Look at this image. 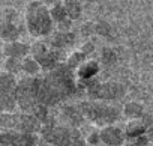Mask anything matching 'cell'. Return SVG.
<instances>
[{
    "instance_id": "cell-1",
    "label": "cell",
    "mask_w": 153,
    "mask_h": 146,
    "mask_svg": "<svg viewBox=\"0 0 153 146\" xmlns=\"http://www.w3.org/2000/svg\"><path fill=\"white\" fill-rule=\"evenodd\" d=\"M76 91L78 86H76L75 72L65 62L53 71H48L44 77H38V104H44L48 109L66 101Z\"/></svg>"
},
{
    "instance_id": "cell-2",
    "label": "cell",
    "mask_w": 153,
    "mask_h": 146,
    "mask_svg": "<svg viewBox=\"0 0 153 146\" xmlns=\"http://www.w3.org/2000/svg\"><path fill=\"white\" fill-rule=\"evenodd\" d=\"M24 23L27 32L35 38L50 36L53 33L54 21L50 15V8L42 2H29L24 12Z\"/></svg>"
},
{
    "instance_id": "cell-3",
    "label": "cell",
    "mask_w": 153,
    "mask_h": 146,
    "mask_svg": "<svg viewBox=\"0 0 153 146\" xmlns=\"http://www.w3.org/2000/svg\"><path fill=\"white\" fill-rule=\"evenodd\" d=\"M78 109L81 110L84 119L92 122L93 125L104 128L108 125H116L119 121L122 110H119L116 106L102 103V101H83L78 104Z\"/></svg>"
},
{
    "instance_id": "cell-4",
    "label": "cell",
    "mask_w": 153,
    "mask_h": 146,
    "mask_svg": "<svg viewBox=\"0 0 153 146\" xmlns=\"http://www.w3.org/2000/svg\"><path fill=\"white\" fill-rule=\"evenodd\" d=\"M39 137L51 146H74L76 140L83 139L78 128L59 125L53 116L42 125Z\"/></svg>"
},
{
    "instance_id": "cell-5",
    "label": "cell",
    "mask_w": 153,
    "mask_h": 146,
    "mask_svg": "<svg viewBox=\"0 0 153 146\" xmlns=\"http://www.w3.org/2000/svg\"><path fill=\"white\" fill-rule=\"evenodd\" d=\"M76 86L80 89H84L87 92V97L90 101H116L125 97L126 89L122 83L117 82H99L98 79L89 80V82H76Z\"/></svg>"
},
{
    "instance_id": "cell-6",
    "label": "cell",
    "mask_w": 153,
    "mask_h": 146,
    "mask_svg": "<svg viewBox=\"0 0 153 146\" xmlns=\"http://www.w3.org/2000/svg\"><path fill=\"white\" fill-rule=\"evenodd\" d=\"M36 88H38V77L26 76L18 80L17 91H15V101L21 113H30L32 109L38 104Z\"/></svg>"
},
{
    "instance_id": "cell-7",
    "label": "cell",
    "mask_w": 153,
    "mask_h": 146,
    "mask_svg": "<svg viewBox=\"0 0 153 146\" xmlns=\"http://www.w3.org/2000/svg\"><path fill=\"white\" fill-rule=\"evenodd\" d=\"M101 134V143H104L105 146H122L126 142L123 128L117 127V125H108L99 130Z\"/></svg>"
},
{
    "instance_id": "cell-8",
    "label": "cell",
    "mask_w": 153,
    "mask_h": 146,
    "mask_svg": "<svg viewBox=\"0 0 153 146\" xmlns=\"http://www.w3.org/2000/svg\"><path fill=\"white\" fill-rule=\"evenodd\" d=\"M60 116L63 119V125L71 128H80L86 121L78 106H63L60 109Z\"/></svg>"
},
{
    "instance_id": "cell-9",
    "label": "cell",
    "mask_w": 153,
    "mask_h": 146,
    "mask_svg": "<svg viewBox=\"0 0 153 146\" xmlns=\"http://www.w3.org/2000/svg\"><path fill=\"white\" fill-rule=\"evenodd\" d=\"M99 71H101L99 62L93 60V59H87L75 69V79H76V82H89V80L96 79Z\"/></svg>"
},
{
    "instance_id": "cell-10",
    "label": "cell",
    "mask_w": 153,
    "mask_h": 146,
    "mask_svg": "<svg viewBox=\"0 0 153 146\" xmlns=\"http://www.w3.org/2000/svg\"><path fill=\"white\" fill-rule=\"evenodd\" d=\"M75 39H76L75 32H54L48 36V39L45 42L53 50H63L68 45L74 44Z\"/></svg>"
},
{
    "instance_id": "cell-11",
    "label": "cell",
    "mask_w": 153,
    "mask_h": 146,
    "mask_svg": "<svg viewBox=\"0 0 153 146\" xmlns=\"http://www.w3.org/2000/svg\"><path fill=\"white\" fill-rule=\"evenodd\" d=\"M18 115H20V118H18V131L26 133V134L39 136V133L42 130V122L38 121L30 113H18Z\"/></svg>"
},
{
    "instance_id": "cell-12",
    "label": "cell",
    "mask_w": 153,
    "mask_h": 146,
    "mask_svg": "<svg viewBox=\"0 0 153 146\" xmlns=\"http://www.w3.org/2000/svg\"><path fill=\"white\" fill-rule=\"evenodd\" d=\"M3 54L6 57H14V59H20L23 60L24 57L30 56V45L15 41V42H5L3 48H2Z\"/></svg>"
},
{
    "instance_id": "cell-13",
    "label": "cell",
    "mask_w": 153,
    "mask_h": 146,
    "mask_svg": "<svg viewBox=\"0 0 153 146\" xmlns=\"http://www.w3.org/2000/svg\"><path fill=\"white\" fill-rule=\"evenodd\" d=\"M146 131H147V128L141 119H131L123 127V133H125V137L128 142L135 140L141 136H146Z\"/></svg>"
},
{
    "instance_id": "cell-14",
    "label": "cell",
    "mask_w": 153,
    "mask_h": 146,
    "mask_svg": "<svg viewBox=\"0 0 153 146\" xmlns=\"http://www.w3.org/2000/svg\"><path fill=\"white\" fill-rule=\"evenodd\" d=\"M20 36V27L15 23H9V21H0V38L5 42H15L18 41Z\"/></svg>"
},
{
    "instance_id": "cell-15",
    "label": "cell",
    "mask_w": 153,
    "mask_h": 146,
    "mask_svg": "<svg viewBox=\"0 0 153 146\" xmlns=\"http://www.w3.org/2000/svg\"><path fill=\"white\" fill-rule=\"evenodd\" d=\"M144 113H146L144 106L140 101H128L123 104V109H122V115H125L129 121L131 119H141Z\"/></svg>"
},
{
    "instance_id": "cell-16",
    "label": "cell",
    "mask_w": 153,
    "mask_h": 146,
    "mask_svg": "<svg viewBox=\"0 0 153 146\" xmlns=\"http://www.w3.org/2000/svg\"><path fill=\"white\" fill-rule=\"evenodd\" d=\"M50 15H51V18L56 24H60V23L69 20L66 8H65V2H54L53 6L50 8Z\"/></svg>"
},
{
    "instance_id": "cell-17",
    "label": "cell",
    "mask_w": 153,
    "mask_h": 146,
    "mask_svg": "<svg viewBox=\"0 0 153 146\" xmlns=\"http://www.w3.org/2000/svg\"><path fill=\"white\" fill-rule=\"evenodd\" d=\"M18 118L20 115L17 113H0V128L18 131Z\"/></svg>"
},
{
    "instance_id": "cell-18",
    "label": "cell",
    "mask_w": 153,
    "mask_h": 146,
    "mask_svg": "<svg viewBox=\"0 0 153 146\" xmlns=\"http://www.w3.org/2000/svg\"><path fill=\"white\" fill-rule=\"evenodd\" d=\"M65 8H66V12H68V18L71 21H75V20H80L81 15H83V5L78 0H66L65 2Z\"/></svg>"
},
{
    "instance_id": "cell-19",
    "label": "cell",
    "mask_w": 153,
    "mask_h": 146,
    "mask_svg": "<svg viewBox=\"0 0 153 146\" xmlns=\"http://www.w3.org/2000/svg\"><path fill=\"white\" fill-rule=\"evenodd\" d=\"M21 71L27 77H36L38 72L41 71V66L32 56H27L21 60Z\"/></svg>"
},
{
    "instance_id": "cell-20",
    "label": "cell",
    "mask_w": 153,
    "mask_h": 146,
    "mask_svg": "<svg viewBox=\"0 0 153 146\" xmlns=\"http://www.w3.org/2000/svg\"><path fill=\"white\" fill-rule=\"evenodd\" d=\"M89 57L83 53V51H80V50H75V51H72V53H69L68 54V57H66V60H65V63L75 72V69L78 68L83 62H86Z\"/></svg>"
},
{
    "instance_id": "cell-21",
    "label": "cell",
    "mask_w": 153,
    "mask_h": 146,
    "mask_svg": "<svg viewBox=\"0 0 153 146\" xmlns=\"http://www.w3.org/2000/svg\"><path fill=\"white\" fill-rule=\"evenodd\" d=\"M117 53L111 48V47H104L101 50V56H99V62L104 66H113L117 63Z\"/></svg>"
},
{
    "instance_id": "cell-22",
    "label": "cell",
    "mask_w": 153,
    "mask_h": 146,
    "mask_svg": "<svg viewBox=\"0 0 153 146\" xmlns=\"http://www.w3.org/2000/svg\"><path fill=\"white\" fill-rule=\"evenodd\" d=\"M95 33L102 36V38H108V39H114V30L111 27V24H108L104 20H99L95 23Z\"/></svg>"
},
{
    "instance_id": "cell-23",
    "label": "cell",
    "mask_w": 153,
    "mask_h": 146,
    "mask_svg": "<svg viewBox=\"0 0 153 146\" xmlns=\"http://www.w3.org/2000/svg\"><path fill=\"white\" fill-rule=\"evenodd\" d=\"M20 71H21V60H20V59L5 57V60H3V72H8V74L17 76Z\"/></svg>"
},
{
    "instance_id": "cell-24",
    "label": "cell",
    "mask_w": 153,
    "mask_h": 146,
    "mask_svg": "<svg viewBox=\"0 0 153 146\" xmlns=\"http://www.w3.org/2000/svg\"><path fill=\"white\" fill-rule=\"evenodd\" d=\"M86 143L90 145V146H96L101 143V134H99V130H92L87 136H86Z\"/></svg>"
},
{
    "instance_id": "cell-25",
    "label": "cell",
    "mask_w": 153,
    "mask_h": 146,
    "mask_svg": "<svg viewBox=\"0 0 153 146\" xmlns=\"http://www.w3.org/2000/svg\"><path fill=\"white\" fill-rule=\"evenodd\" d=\"M92 33H95V23H84L81 26V35L83 36H89Z\"/></svg>"
},
{
    "instance_id": "cell-26",
    "label": "cell",
    "mask_w": 153,
    "mask_h": 146,
    "mask_svg": "<svg viewBox=\"0 0 153 146\" xmlns=\"http://www.w3.org/2000/svg\"><path fill=\"white\" fill-rule=\"evenodd\" d=\"M80 51H83V53L89 57V56L95 51V44H93L92 41H87V42H84V44H83V47L80 48Z\"/></svg>"
},
{
    "instance_id": "cell-27",
    "label": "cell",
    "mask_w": 153,
    "mask_h": 146,
    "mask_svg": "<svg viewBox=\"0 0 153 146\" xmlns=\"http://www.w3.org/2000/svg\"><path fill=\"white\" fill-rule=\"evenodd\" d=\"M146 137H147L149 143H150V145H153V127H152V128H149V130L146 131Z\"/></svg>"
},
{
    "instance_id": "cell-28",
    "label": "cell",
    "mask_w": 153,
    "mask_h": 146,
    "mask_svg": "<svg viewBox=\"0 0 153 146\" xmlns=\"http://www.w3.org/2000/svg\"><path fill=\"white\" fill-rule=\"evenodd\" d=\"M36 146H51V145H48L47 142H44V140L39 137V140H38V145H36Z\"/></svg>"
},
{
    "instance_id": "cell-29",
    "label": "cell",
    "mask_w": 153,
    "mask_h": 146,
    "mask_svg": "<svg viewBox=\"0 0 153 146\" xmlns=\"http://www.w3.org/2000/svg\"><path fill=\"white\" fill-rule=\"evenodd\" d=\"M150 113H152V115H153V107H152V109H150Z\"/></svg>"
},
{
    "instance_id": "cell-30",
    "label": "cell",
    "mask_w": 153,
    "mask_h": 146,
    "mask_svg": "<svg viewBox=\"0 0 153 146\" xmlns=\"http://www.w3.org/2000/svg\"><path fill=\"white\" fill-rule=\"evenodd\" d=\"M149 146H153V145H149Z\"/></svg>"
}]
</instances>
